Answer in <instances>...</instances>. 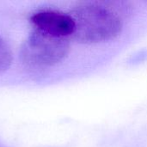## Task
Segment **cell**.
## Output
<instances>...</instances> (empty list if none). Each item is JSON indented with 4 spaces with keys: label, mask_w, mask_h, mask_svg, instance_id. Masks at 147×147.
Instances as JSON below:
<instances>
[{
    "label": "cell",
    "mask_w": 147,
    "mask_h": 147,
    "mask_svg": "<svg viewBox=\"0 0 147 147\" xmlns=\"http://www.w3.org/2000/svg\"><path fill=\"white\" fill-rule=\"evenodd\" d=\"M129 11L130 6L123 2H81L70 13L74 21L71 36L85 43L109 40L121 31L123 16Z\"/></svg>",
    "instance_id": "1"
},
{
    "label": "cell",
    "mask_w": 147,
    "mask_h": 147,
    "mask_svg": "<svg viewBox=\"0 0 147 147\" xmlns=\"http://www.w3.org/2000/svg\"><path fill=\"white\" fill-rule=\"evenodd\" d=\"M70 49L69 38L33 30L22 47V59L34 66H50L60 62Z\"/></svg>",
    "instance_id": "2"
},
{
    "label": "cell",
    "mask_w": 147,
    "mask_h": 147,
    "mask_svg": "<svg viewBox=\"0 0 147 147\" xmlns=\"http://www.w3.org/2000/svg\"><path fill=\"white\" fill-rule=\"evenodd\" d=\"M30 21L38 29L46 34L69 38L74 31V21L71 14L54 9H44L32 15Z\"/></svg>",
    "instance_id": "3"
},
{
    "label": "cell",
    "mask_w": 147,
    "mask_h": 147,
    "mask_svg": "<svg viewBox=\"0 0 147 147\" xmlns=\"http://www.w3.org/2000/svg\"><path fill=\"white\" fill-rule=\"evenodd\" d=\"M12 63V52L8 43L0 36V73L7 71Z\"/></svg>",
    "instance_id": "4"
}]
</instances>
